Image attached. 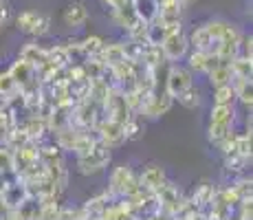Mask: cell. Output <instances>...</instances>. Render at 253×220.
Returning a JSON list of instances; mask_svg holds the SVG:
<instances>
[{
  "instance_id": "22",
  "label": "cell",
  "mask_w": 253,
  "mask_h": 220,
  "mask_svg": "<svg viewBox=\"0 0 253 220\" xmlns=\"http://www.w3.org/2000/svg\"><path fill=\"white\" fill-rule=\"evenodd\" d=\"M176 101L183 106V108H187V110H196V108H201L203 97H201V90H198L196 84H194V86H189L187 90L183 92V95H178V97H176Z\"/></svg>"
},
{
  "instance_id": "16",
  "label": "cell",
  "mask_w": 253,
  "mask_h": 220,
  "mask_svg": "<svg viewBox=\"0 0 253 220\" xmlns=\"http://www.w3.org/2000/svg\"><path fill=\"white\" fill-rule=\"evenodd\" d=\"M207 80H209V84H211L213 88H218V86H225V84H231V80H233V73H231V66L229 64H216L211 68V71L207 73Z\"/></svg>"
},
{
  "instance_id": "7",
  "label": "cell",
  "mask_w": 253,
  "mask_h": 220,
  "mask_svg": "<svg viewBox=\"0 0 253 220\" xmlns=\"http://www.w3.org/2000/svg\"><path fill=\"white\" fill-rule=\"evenodd\" d=\"M187 40H189V46H194V51H203V53H209V55H216L218 53V42L213 40V36L209 33L207 24L196 27L187 36Z\"/></svg>"
},
{
  "instance_id": "21",
  "label": "cell",
  "mask_w": 253,
  "mask_h": 220,
  "mask_svg": "<svg viewBox=\"0 0 253 220\" xmlns=\"http://www.w3.org/2000/svg\"><path fill=\"white\" fill-rule=\"evenodd\" d=\"M46 57H48V62H51L53 66L62 68V71H64V68L71 64L69 51H66V46H64V44H55V46L46 48Z\"/></svg>"
},
{
  "instance_id": "10",
  "label": "cell",
  "mask_w": 253,
  "mask_h": 220,
  "mask_svg": "<svg viewBox=\"0 0 253 220\" xmlns=\"http://www.w3.org/2000/svg\"><path fill=\"white\" fill-rule=\"evenodd\" d=\"M216 64H220L216 55H209V53H203V51H192L187 55V68L192 73H207L211 71Z\"/></svg>"
},
{
  "instance_id": "32",
  "label": "cell",
  "mask_w": 253,
  "mask_h": 220,
  "mask_svg": "<svg viewBox=\"0 0 253 220\" xmlns=\"http://www.w3.org/2000/svg\"><path fill=\"white\" fill-rule=\"evenodd\" d=\"M0 62H2V55H0Z\"/></svg>"
},
{
  "instance_id": "1",
  "label": "cell",
  "mask_w": 253,
  "mask_h": 220,
  "mask_svg": "<svg viewBox=\"0 0 253 220\" xmlns=\"http://www.w3.org/2000/svg\"><path fill=\"white\" fill-rule=\"evenodd\" d=\"M163 27H165V38H163V42L159 44L161 53H163V60L165 62L183 60L189 51V40L183 31V24L174 22V24H163Z\"/></svg>"
},
{
  "instance_id": "25",
  "label": "cell",
  "mask_w": 253,
  "mask_h": 220,
  "mask_svg": "<svg viewBox=\"0 0 253 220\" xmlns=\"http://www.w3.org/2000/svg\"><path fill=\"white\" fill-rule=\"evenodd\" d=\"M13 170V150H2L0 148V174Z\"/></svg>"
},
{
  "instance_id": "28",
  "label": "cell",
  "mask_w": 253,
  "mask_h": 220,
  "mask_svg": "<svg viewBox=\"0 0 253 220\" xmlns=\"http://www.w3.org/2000/svg\"><path fill=\"white\" fill-rule=\"evenodd\" d=\"M207 192H209V187H207V185H203V187H201V194H203V196H205ZM194 200H196L198 205H203V203H205V198H201V196H196ZM207 203H211V198H209V196H207Z\"/></svg>"
},
{
  "instance_id": "26",
  "label": "cell",
  "mask_w": 253,
  "mask_h": 220,
  "mask_svg": "<svg viewBox=\"0 0 253 220\" xmlns=\"http://www.w3.org/2000/svg\"><path fill=\"white\" fill-rule=\"evenodd\" d=\"M13 128V121H11V112L7 108H0V134L2 132H9Z\"/></svg>"
},
{
  "instance_id": "2",
  "label": "cell",
  "mask_w": 253,
  "mask_h": 220,
  "mask_svg": "<svg viewBox=\"0 0 253 220\" xmlns=\"http://www.w3.org/2000/svg\"><path fill=\"white\" fill-rule=\"evenodd\" d=\"M108 163H110V150L106 148V145L97 143L88 154L77 156L75 170H77V172H80L82 176H92V174L104 172V170L108 168Z\"/></svg>"
},
{
  "instance_id": "18",
  "label": "cell",
  "mask_w": 253,
  "mask_h": 220,
  "mask_svg": "<svg viewBox=\"0 0 253 220\" xmlns=\"http://www.w3.org/2000/svg\"><path fill=\"white\" fill-rule=\"evenodd\" d=\"M104 38L99 36H88L84 40H80V51L84 55V60H90V57H99L101 48H104Z\"/></svg>"
},
{
  "instance_id": "20",
  "label": "cell",
  "mask_w": 253,
  "mask_h": 220,
  "mask_svg": "<svg viewBox=\"0 0 253 220\" xmlns=\"http://www.w3.org/2000/svg\"><path fill=\"white\" fill-rule=\"evenodd\" d=\"M236 108L233 106H211L209 110V124H233Z\"/></svg>"
},
{
  "instance_id": "8",
  "label": "cell",
  "mask_w": 253,
  "mask_h": 220,
  "mask_svg": "<svg viewBox=\"0 0 253 220\" xmlns=\"http://www.w3.org/2000/svg\"><path fill=\"white\" fill-rule=\"evenodd\" d=\"M20 57L22 62H27L29 66L33 68V71H40L42 66L48 62V57H46V48H42L40 44H36V42H29V44H24V46L20 48Z\"/></svg>"
},
{
  "instance_id": "12",
  "label": "cell",
  "mask_w": 253,
  "mask_h": 220,
  "mask_svg": "<svg viewBox=\"0 0 253 220\" xmlns=\"http://www.w3.org/2000/svg\"><path fill=\"white\" fill-rule=\"evenodd\" d=\"M130 4H132L139 22L150 24V22L157 20V16H159V2L157 0H130Z\"/></svg>"
},
{
  "instance_id": "27",
  "label": "cell",
  "mask_w": 253,
  "mask_h": 220,
  "mask_svg": "<svg viewBox=\"0 0 253 220\" xmlns=\"http://www.w3.org/2000/svg\"><path fill=\"white\" fill-rule=\"evenodd\" d=\"M104 2V7H108L110 11H117V9H121L126 2H130V0H101Z\"/></svg>"
},
{
  "instance_id": "3",
  "label": "cell",
  "mask_w": 253,
  "mask_h": 220,
  "mask_svg": "<svg viewBox=\"0 0 253 220\" xmlns=\"http://www.w3.org/2000/svg\"><path fill=\"white\" fill-rule=\"evenodd\" d=\"M141 187L139 185V176L134 174V170L130 165H119L110 172V194L115 196H126L134 194Z\"/></svg>"
},
{
  "instance_id": "30",
  "label": "cell",
  "mask_w": 253,
  "mask_h": 220,
  "mask_svg": "<svg viewBox=\"0 0 253 220\" xmlns=\"http://www.w3.org/2000/svg\"><path fill=\"white\" fill-rule=\"evenodd\" d=\"M178 2H181V4H183V7H187V4H192V2H194V0H178Z\"/></svg>"
},
{
  "instance_id": "19",
  "label": "cell",
  "mask_w": 253,
  "mask_h": 220,
  "mask_svg": "<svg viewBox=\"0 0 253 220\" xmlns=\"http://www.w3.org/2000/svg\"><path fill=\"white\" fill-rule=\"evenodd\" d=\"M231 132H236L233 130V124H209L207 126V139H209V143L218 148Z\"/></svg>"
},
{
  "instance_id": "11",
  "label": "cell",
  "mask_w": 253,
  "mask_h": 220,
  "mask_svg": "<svg viewBox=\"0 0 253 220\" xmlns=\"http://www.w3.org/2000/svg\"><path fill=\"white\" fill-rule=\"evenodd\" d=\"M88 22V9L82 0L77 2H71L69 7L64 9V24L66 27H73V29H80Z\"/></svg>"
},
{
  "instance_id": "5",
  "label": "cell",
  "mask_w": 253,
  "mask_h": 220,
  "mask_svg": "<svg viewBox=\"0 0 253 220\" xmlns=\"http://www.w3.org/2000/svg\"><path fill=\"white\" fill-rule=\"evenodd\" d=\"M189 86H194V73L187 66L172 64L168 71V80H165V92L172 99H176L178 95H183Z\"/></svg>"
},
{
  "instance_id": "9",
  "label": "cell",
  "mask_w": 253,
  "mask_h": 220,
  "mask_svg": "<svg viewBox=\"0 0 253 220\" xmlns=\"http://www.w3.org/2000/svg\"><path fill=\"white\" fill-rule=\"evenodd\" d=\"M168 180V176H165L163 168L161 165H148V168L141 172L139 176V185L141 189H148V192H157L159 187H163V183Z\"/></svg>"
},
{
  "instance_id": "17",
  "label": "cell",
  "mask_w": 253,
  "mask_h": 220,
  "mask_svg": "<svg viewBox=\"0 0 253 220\" xmlns=\"http://www.w3.org/2000/svg\"><path fill=\"white\" fill-rule=\"evenodd\" d=\"M18 95H22L20 86L13 82V77L9 75L7 71H2V73H0V99H2V101H11L13 97H18Z\"/></svg>"
},
{
  "instance_id": "31",
  "label": "cell",
  "mask_w": 253,
  "mask_h": 220,
  "mask_svg": "<svg viewBox=\"0 0 253 220\" xmlns=\"http://www.w3.org/2000/svg\"><path fill=\"white\" fill-rule=\"evenodd\" d=\"M4 24H7V20H2V18H0V33H2V29H4Z\"/></svg>"
},
{
  "instance_id": "23",
  "label": "cell",
  "mask_w": 253,
  "mask_h": 220,
  "mask_svg": "<svg viewBox=\"0 0 253 220\" xmlns=\"http://www.w3.org/2000/svg\"><path fill=\"white\" fill-rule=\"evenodd\" d=\"M236 104V90L231 84L213 88V106H233Z\"/></svg>"
},
{
  "instance_id": "15",
  "label": "cell",
  "mask_w": 253,
  "mask_h": 220,
  "mask_svg": "<svg viewBox=\"0 0 253 220\" xmlns=\"http://www.w3.org/2000/svg\"><path fill=\"white\" fill-rule=\"evenodd\" d=\"M231 86H233V90H236V99L240 101L247 110H251V106H253V86H251V80H238V77H233Z\"/></svg>"
},
{
  "instance_id": "13",
  "label": "cell",
  "mask_w": 253,
  "mask_h": 220,
  "mask_svg": "<svg viewBox=\"0 0 253 220\" xmlns=\"http://www.w3.org/2000/svg\"><path fill=\"white\" fill-rule=\"evenodd\" d=\"M99 60L104 62L108 68L121 64V62L126 60V53H124V46H121V42L104 44V48H101V53H99Z\"/></svg>"
},
{
  "instance_id": "29",
  "label": "cell",
  "mask_w": 253,
  "mask_h": 220,
  "mask_svg": "<svg viewBox=\"0 0 253 220\" xmlns=\"http://www.w3.org/2000/svg\"><path fill=\"white\" fill-rule=\"evenodd\" d=\"M7 13H9V11H7V4L0 0V18H2V20H7Z\"/></svg>"
},
{
  "instance_id": "6",
  "label": "cell",
  "mask_w": 253,
  "mask_h": 220,
  "mask_svg": "<svg viewBox=\"0 0 253 220\" xmlns=\"http://www.w3.org/2000/svg\"><path fill=\"white\" fill-rule=\"evenodd\" d=\"M95 128H97V139H99V143L106 145L108 150H117L126 143L124 124H119V121H113L106 117V119H101Z\"/></svg>"
},
{
  "instance_id": "14",
  "label": "cell",
  "mask_w": 253,
  "mask_h": 220,
  "mask_svg": "<svg viewBox=\"0 0 253 220\" xmlns=\"http://www.w3.org/2000/svg\"><path fill=\"white\" fill-rule=\"evenodd\" d=\"M113 18H115V22L119 24L121 29H126L128 33L139 24V18H137V13H134V9H132V4L130 2H126L121 9L113 11Z\"/></svg>"
},
{
  "instance_id": "4",
  "label": "cell",
  "mask_w": 253,
  "mask_h": 220,
  "mask_svg": "<svg viewBox=\"0 0 253 220\" xmlns=\"http://www.w3.org/2000/svg\"><path fill=\"white\" fill-rule=\"evenodd\" d=\"M16 24L22 33L27 36H33V38H44L48 31H51V18L44 16L40 11H22L20 16L16 18Z\"/></svg>"
},
{
  "instance_id": "24",
  "label": "cell",
  "mask_w": 253,
  "mask_h": 220,
  "mask_svg": "<svg viewBox=\"0 0 253 220\" xmlns=\"http://www.w3.org/2000/svg\"><path fill=\"white\" fill-rule=\"evenodd\" d=\"M229 66H231L233 77H238V80H251V73H253L251 60H247V57H240V55H238L236 60L229 62Z\"/></svg>"
}]
</instances>
